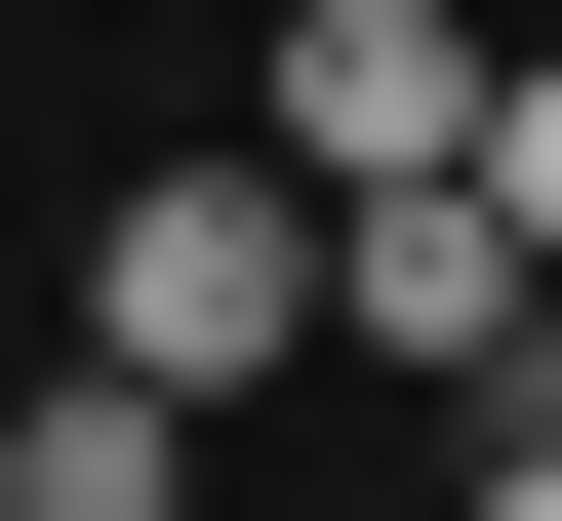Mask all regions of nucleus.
<instances>
[{
    "label": "nucleus",
    "mask_w": 562,
    "mask_h": 521,
    "mask_svg": "<svg viewBox=\"0 0 562 521\" xmlns=\"http://www.w3.org/2000/svg\"><path fill=\"white\" fill-rule=\"evenodd\" d=\"M0 521H201V401H121V361H41V441H0Z\"/></svg>",
    "instance_id": "nucleus-3"
},
{
    "label": "nucleus",
    "mask_w": 562,
    "mask_h": 521,
    "mask_svg": "<svg viewBox=\"0 0 562 521\" xmlns=\"http://www.w3.org/2000/svg\"><path fill=\"white\" fill-rule=\"evenodd\" d=\"M482 121H522L482 0H281V41H241V161H322V201H442Z\"/></svg>",
    "instance_id": "nucleus-2"
},
{
    "label": "nucleus",
    "mask_w": 562,
    "mask_h": 521,
    "mask_svg": "<svg viewBox=\"0 0 562 521\" xmlns=\"http://www.w3.org/2000/svg\"><path fill=\"white\" fill-rule=\"evenodd\" d=\"M482 201H522V281H562V41H522V121H482Z\"/></svg>",
    "instance_id": "nucleus-4"
},
{
    "label": "nucleus",
    "mask_w": 562,
    "mask_h": 521,
    "mask_svg": "<svg viewBox=\"0 0 562 521\" xmlns=\"http://www.w3.org/2000/svg\"><path fill=\"white\" fill-rule=\"evenodd\" d=\"M442 521H562V401H522V441H482V482H442Z\"/></svg>",
    "instance_id": "nucleus-5"
},
{
    "label": "nucleus",
    "mask_w": 562,
    "mask_h": 521,
    "mask_svg": "<svg viewBox=\"0 0 562 521\" xmlns=\"http://www.w3.org/2000/svg\"><path fill=\"white\" fill-rule=\"evenodd\" d=\"M81 361H121V401H201V441H241L281 361H362V201H322V161H161V201L81 241Z\"/></svg>",
    "instance_id": "nucleus-1"
}]
</instances>
